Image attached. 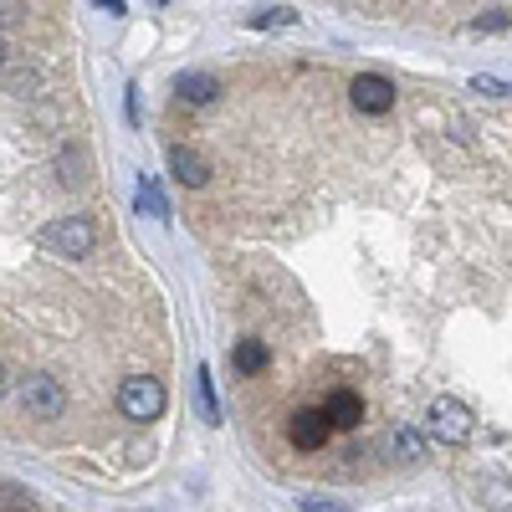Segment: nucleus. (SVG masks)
Segmentation results:
<instances>
[{
    "instance_id": "obj_3",
    "label": "nucleus",
    "mask_w": 512,
    "mask_h": 512,
    "mask_svg": "<svg viewBox=\"0 0 512 512\" xmlns=\"http://www.w3.org/2000/svg\"><path fill=\"white\" fill-rule=\"evenodd\" d=\"M425 425H431V436L446 441V446L472 441V410H466L461 400H451V395H441L431 410H425Z\"/></svg>"
},
{
    "instance_id": "obj_15",
    "label": "nucleus",
    "mask_w": 512,
    "mask_h": 512,
    "mask_svg": "<svg viewBox=\"0 0 512 512\" xmlns=\"http://www.w3.org/2000/svg\"><path fill=\"white\" fill-rule=\"evenodd\" d=\"M472 93H487V98H507V93H512V82H502V77H472Z\"/></svg>"
},
{
    "instance_id": "obj_11",
    "label": "nucleus",
    "mask_w": 512,
    "mask_h": 512,
    "mask_svg": "<svg viewBox=\"0 0 512 512\" xmlns=\"http://www.w3.org/2000/svg\"><path fill=\"white\" fill-rule=\"evenodd\" d=\"M195 400H200V420L205 425H221V405H216V384H210V369H195Z\"/></svg>"
},
{
    "instance_id": "obj_12",
    "label": "nucleus",
    "mask_w": 512,
    "mask_h": 512,
    "mask_svg": "<svg viewBox=\"0 0 512 512\" xmlns=\"http://www.w3.org/2000/svg\"><path fill=\"white\" fill-rule=\"evenodd\" d=\"M287 21H297V11H292V6H262V11H251V16H246V26H256V31H267V26H287Z\"/></svg>"
},
{
    "instance_id": "obj_14",
    "label": "nucleus",
    "mask_w": 512,
    "mask_h": 512,
    "mask_svg": "<svg viewBox=\"0 0 512 512\" xmlns=\"http://www.w3.org/2000/svg\"><path fill=\"white\" fill-rule=\"evenodd\" d=\"M395 456H405V461H420V456H425L420 436H415V431H395Z\"/></svg>"
},
{
    "instance_id": "obj_18",
    "label": "nucleus",
    "mask_w": 512,
    "mask_h": 512,
    "mask_svg": "<svg viewBox=\"0 0 512 512\" xmlns=\"http://www.w3.org/2000/svg\"><path fill=\"white\" fill-rule=\"evenodd\" d=\"M0 395H6V369H0Z\"/></svg>"
},
{
    "instance_id": "obj_4",
    "label": "nucleus",
    "mask_w": 512,
    "mask_h": 512,
    "mask_svg": "<svg viewBox=\"0 0 512 512\" xmlns=\"http://www.w3.org/2000/svg\"><path fill=\"white\" fill-rule=\"evenodd\" d=\"M16 395H21V405H26L31 415H41V420H57V415L67 410V390H62L52 374H26Z\"/></svg>"
},
{
    "instance_id": "obj_9",
    "label": "nucleus",
    "mask_w": 512,
    "mask_h": 512,
    "mask_svg": "<svg viewBox=\"0 0 512 512\" xmlns=\"http://www.w3.org/2000/svg\"><path fill=\"white\" fill-rule=\"evenodd\" d=\"M272 364V349L262 344V338H236V349H231V369L236 374H262Z\"/></svg>"
},
{
    "instance_id": "obj_6",
    "label": "nucleus",
    "mask_w": 512,
    "mask_h": 512,
    "mask_svg": "<svg viewBox=\"0 0 512 512\" xmlns=\"http://www.w3.org/2000/svg\"><path fill=\"white\" fill-rule=\"evenodd\" d=\"M349 98H354L359 113H390L395 108V82L379 77V72H359L349 82Z\"/></svg>"
},
{
    "instance_id": "obj_2",
    "label": "nucleus",
    "mask_w": 512,
    "mask_h": 512,
    "mask_svg": "<svg viewBox=\"0 0 512 512\" xmlns=\"http://www.w3.org/2000/svg\"><path fill=\"white\" fill-rule=\"evenodd\" d=\"M93 241H98V231H93L88 216H62V221H52L47 231H41V246L57 251V256H88Z\"/></svg>"
},
{
    "instance_id": "obj_8",
    "label": "nucleus",
    "mask_w": 512,
    "mask_h": 512,
    "mask_svg": "<svg viewBox=\"0 0 512 512\" xmlns=\"http://www.w3.org/2000/svg\"><path fill=\"white\" fill-rule=\"evenodd\" d=\"M323 410H328V420H333V431H354V425L364 420V400H359L354 390H333Z\"/></svg>"
},
{
    "instance_id": "obj_10",
    "label": "nucleus",
    "mask_w": 512,
    "mask_h": 512,
    "mask_svg": "<svg viewBox=\"0 0 512 512\" xmlns=\"http://www.w3.org/2000/svg\"><path fill=\"white\" fill-rule=\"evenodd\" d=\"M175 93H180V103H210L221 93V82L210 77V72H180L175 77Z\"/></svg>"
},
{
    "instance_id": "obj_13",
    "label": "nucleus",
    "mask_w": 512,
    "mask_h": 512,
    "mask_svg": "<svg viewBox=\"0 0 512 512\" xmlns=\"http://www.w3.org/2000/svg\"><path fill=\"white\" fill-rule=\"evenodd\" d=\"M139 210H144V216H154V221L169 216V205H164V195L149 185V175H139Z\"/></svg>"
},
{
    "instance_id": "obj_7",
    "label": "nucleus",
    "mask_w": 512,
    "mask_h": 512,
    "mask_svg": "<svg viewBox=\"0 0 512 512\" xmlns=\"http://www.w3.org/2000/svg\"><path fill=\"white\" fill-rule=\"evenodd\" d=\"M169 175H175L180 185H190V190H200L210 180V159L200 149H190V144H175L169 149Z\"/></svg>"
},
{
    "instance_id": "obj_1",
    "label": "nucleus",
    "mask_w": 512,
    "mask_h": 512,
    "mask_svg": "<svg viewBox=\"0 0 512 512\" xmlns=\"http://www.w3.org/2000/svg\"><path fill=\"white\" fill-rule=\"evenodd\" d=\"M118 410H123L128 420H139V425L159 420V410H164V384H159L154 374H134V379H123V390H118Z\"/></svg>"
},
{
    "instance_id": "obj_17",
    "label": "nucleus",
    "mask_w": 512,
    "mask_h": 512,
    "mask_svg": "<svg viewBox=\"0 0 512 512\" xmlns=\"http://www.w3.org/2000/svg\"><path fill=\"white\" fill-rule=\"evenodd\" d=\"M507 21H512L507 11H487V16H477V21H472V31H502Z\"/></svg>"
},
{
    "instance_id": "obj_5",
    "label": "nucleus",
    "mask_w": 512,
    "mask_h": 512,
    "mask_svg": "<svg viewBox=\"0 0 512 512\" xmlns=\"http://www.w3.org/2000/svg\"><path fill=\"white\" fill-rule=\"evenodd\" d=\"M328 436H333V420H328L323 405H308V410H297L287 420V441L297 451H318V446H328Z\"/></svg>"
},
{
    "instance_id": "obj_16",
    "label": "nucleus",
    "mask_w": 512,
    "mask_h": 512,
    "mask_svg": "<svg viewBox=\"0 0 512 512\" xmlns=\"http://www.w3.org/2000/svg\"><path fill=\"white\" fill-rule=\"evenodd\" d=\"M303 512H349V507H344V502H333V497H318V492H313V497H303Z\"/></svg>"
}]
</instances>
